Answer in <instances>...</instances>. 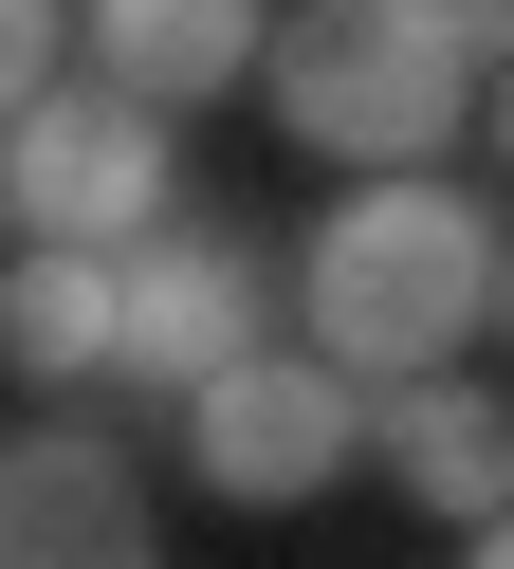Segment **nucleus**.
<instances>
[{"label": "nucleus", "mask_w": 514, "mask_h": 569, "mask_svg": "<svg viewBox=\"0 0 514 569\" xmlns=\"http://www.w3.org/2000/svg\"><path fill=\"white\" fill-rule=\"evenodd\" d=\"M0 221H19V258H147V239L202 221L184 202V129L110 74H56L0 129Z\"/></svg>", "instance_id": "obj_3"}, {"label": "nucleus", "mask_w": 514, "mask_h": 569, "mask_svg": "<svg viewBox=\"0 0 514 569\" xmlns=\"http://www.w3.org/2000/svg\"><path fill=\"white\" fill-rule=\"evenodd\" d=\"M477 129H496V166H514V74H496V111H477Z\"/></svg>", "instance_id": "obj_12"}, {"label": "nucleus", "mask_w": 514, "mask_h": 569, "mask_svg": "<svg viewBox=\"0 0 514 569\" xmlns=\"http://www.w3.org/2000/svg\"><path fill=\"white\" fill-rule=\"evenodd\" d=\"M459 569H514V515H496V532H477V551H459Z\"/></svg>", "instance_id": "obj_11"}, {"label": "nucleus", "mask_w": 514, "mask_h": 569, "mask_svg": "<svg viewBox=\"0 0 514 569\" xmlns=\"http://www.w3.org/2000/svg\"><path fill=\"white\" fill-rule=\"evenodd\" d=\"M0 368H19L37 405L110 386L129 368V258H0Z\"/></svg>", "instance_id": "obj_8"}, {"label": "nucleus", "mask_w": 514, "mask_h": 569, "mask_svg": "<svg viewBox=\"0 0 514 569\" xmlns=\"http://www.w3.org/2000/svg\"><path fill=\"white\" fill-rule=\"evenodd\" d=\"M56 56H73V19H56V0H0V129L56 92Z\"/></svg>", "instance_id": "obj_10"}, {"label": "nucleus", "mask_w": 514, "mask_h": 569, "mask_svg": "<svg viewBox=\"0 0 514 569\" xmlns=\"http://www.w3.org/2000/svg\"><path fill=\"white\" fill-rule=\"evenodd\" d=\"M0 569H166V496L110 422H0Z\"/></svg>", "instance_id": "obj_5"}, {"label": "nucleus", "mask_w": 514, "mask_h": 569, "mask_svg": "<svg viewBox=\"0 0 514 569\" xmlns=\"http://www.w3.org/2000/svg\"><path fill=\"white\" fill-rule=\"evenodd\" d=\"M496 74H514V19H459V0H313V19H276L257 111L313 166H349V184H441V148H459V111H496Z\"/></svg>", "instance_id": "obj_2"}, {"label": "nucleus", "mask_w": 514, "mask_h": 569, "mask_svg": "<svg viewBox=\"0 0 514 569\" xmlns=\"http://www.w3.org/2000/svg\"><path fill=\"white\" fill-rule=\"evenodd\" d=\"M73 56L184 129L202 92H257V74H276V19H257V0H110V19H73Z\"/></svg>", "instance_id": "obj_7"}, {"label": "nucleus", "mask_w": 514, "mask_h": 569, "mask_svg": "<svg viewBox=\"0 0 514 569\" xmlns=\"http://www.w3.org/2000/svg\"><path fill=\"white\" fill-rule=\"evenodd\" d=\"M496 349H514V258H496Z\"/></svg>", "instance_id": "obj_13"}, {"label": "nucleus", "mask_w": 514, "mask_h": 569, "mask_svg": "<svg viewBox=\"0 0 514 569\" xmlns=\"http://www.w3.org/2000/svg\"><path fill=\"white\" fill-rule=\"evenodd\" d=\"M496 258H514L496 202H459V184H349V202H313V239H294V331H313V368H349L367 405L459 386V349L496 331Z\"/></svg>", "instance_id": "obj_1"}, {"label": "nucleus", "mask_w": 514, "mask_h": 569, "mask_svg": "<svg viewBox=\"0 0 514 569\" xmlns=\"http://www.w3.org/2000/svg\"><path fill=\"white\" fill-rule=\"evenodd\" d=\"M276 295H294V276L257 258V239H220V221L147 239V258H129V368H110V386H166V405L239 386L257 349H276Z\"/></svg>", "instance_id": "obj_6"}, {"label": "nucleus", "mask_w": 514, "mask_h": 569, "mask_svg": "<svg viewBox=\"0 0 514 569\" xmlns=\"http://www.w3.org/2000/svg\"><path fill=\"white\" fill-rule=\"evenodd\" d=\"M349 459H367V386L313 368V349H257L239 386L184 405V478H202L220 515H313Z\"/></svg>", "instance_id": "obj_4"}, {"label": "nucleus", "mask_w": 514, "mask_h": 569, "mask_svg": "<svg viewBox=\"0 0 514 569\" xmlns=\"http://www.w3.org/2000/svg\"><path fill=\"white\" fill-rule=\"evenodd\" d=\"M367 459H386L423 515H514V405L496 386H404V405H367Z\"/></svg>", "instance_id": "obj_9"}]
</instances>
